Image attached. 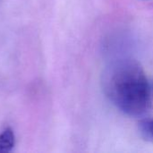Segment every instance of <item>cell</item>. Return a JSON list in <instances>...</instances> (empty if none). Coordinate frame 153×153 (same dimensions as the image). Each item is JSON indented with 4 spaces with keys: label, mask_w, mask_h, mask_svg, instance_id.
<instances>
[{
    "label": "cell",
    "mask_w": 153,
    "mask_h": 153,
    "mask_svg": "<svg viewBox=\"0 0 153 153\" xmlns=\"http://www.w3.org/2000/svg\"><path fill=\"white\" fill-rule=\"evenodd\" d=\"M140 129L147 139L153 141V118L143 119L141 121Z\"/></svg>",
    "instance_id": "3957f363"
},
{
    "label": "cell",
    "mask_w": 153,
    "mask_h": 153,
    "mask_svg": "<svg viewBox=\"0 0 153 153\" xmlns=\"http://www.w3.org/2000/svg\"><path fill=\"white\" fill-rule=\"evenodd\" d=\"M15 143V136L12 129L6 128L0 134V153L10 152Z\"/></svg>",
    "instance_id": "7a4b0ae2"
},
{
    "label": "cell",
    "mask_w": 153,
    "mask_h": 153,
    "mask_svg": "<svg viewBox=\"0 0 153 153\" xmlns=\"http://www.w3.org/2000/svg\"><path fill=\"white\" fill-rule=\"evenodd\" d=\"M103 90L108 100L127 116L139 117L152 108V91L141 65L122 58L111 63L103 74Z\"/></svg>",
    "instance_id": "6da1fadb"
}]
</instances>
